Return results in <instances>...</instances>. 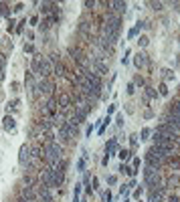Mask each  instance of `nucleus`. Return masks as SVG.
I'll use <instances>...</instances> for the list:
<instances>
[{"label":"nucleus","mask_w":180,"mask_h":202,"mask_svg":"<svg viewBox=\"0 0 180 202\" xmlns=\"http://www.w3.org/2000/svg\"><path fill=\"white\" fill-rule=\"evenodd\" d=\"M118 156H120V160H121V162H126L129 156H132V152H129V150H120V154H118Z\"/></svg>","instance_id":"4468645a"},{"label":"nucleus","mask_w":180,"mask_h":202,"mask_svg":"<svg viewBox=\"0 0 180 202\" xmlns=\"http://www.w3.org/2000/svg\"><path fill=\"white\" fill-rule=\"evenodd\" d=\"M136 85H144V79H142V77H140V75L136 77Z\"/></svg>","instance_id":"e433bc0d"},{"label":"nucleus","mask_w":180,"mask_h":202,"mask_svg":"<svg viewBox=\"0 0 180 202\" xmlns=\"http://www.w3.org/2000/svg\"><path fill=\"white\" fill-rule=\"evenodd\" d=\"M172 8H174V10H178V12H180V2H172Z\"/></svg>","instance_id":"c9c22d12"},{"label":"nucleus","mask_w":180,"mask_h":202,"mask_svg":"<svg viewBox=\"0 0 180 202\" xmlns=\"http://www.w3.org/2000/svg\"><path fill=\"white\" fill-rule=\"evenodd\" d=\"M166 202H180V200H178V196H168V200Z\"/></svg>","instance_id":"72a5a7b5"},{"label":"nucleus","mask_w":180,"mask_h":202,"mask_svg":"<svg viewBox=\"0 0 180 202\" xmlns=\"http://www.w3.org/2000/svg\"><path fill=\"white\" fill-rule=\"evenodd\" d=\"M162 200H164V192H158V190H152L150 192L148 202H162Z\"/></svg>","instance_id":"f8f14e48"},{"label":"nucleus","mask_w":180,"mask_h":202,"mask_svg":"<svg viewBox=\"0 0 180 202\" xmlns=\"http://www.w3.org/2000/svg\"><path fill=\"white\" fill-rule=\"evenodd\" d=\"M160 95H164V97L168 95V87H166V83H162V85H160Z\"/></svg>","instance_id":"5701e85b"},{"label":"nucleus","mask_w":180,"mask_h":202,"mask_svg":"<svg viewBox=\"0 0 180 202\" xmlns=\"http://www.w3.org/2000/svg\"><path fill=\"white\" fill-rule=\"evenodd\" d=\"M39 202H49V200H39Z\"/></svg>","instance_id":"ea45409f"},{"label":"nucleus","mask_w":180,"mask_h":202,"mask_svg":"<svg viewBox=\"0 0 180 202\" xmlns=\"http://www.w3.org/2000/svg\"><path fill=\"white\" fill-rule=\"evenodd\" d=\"M138 168H140V158H134V166H132V170L138 172Z\"/></svg>","instance_id":"bb28decb"},{"label":"nucleus","mask_w":180,"mask_h":202,"mask_svg":"<svg viewBox=\"0 0 180 202\" xmlns=\"http://www.w3.org/2000/svg\"><path fill=\"white\" fill-rule=\"evenodd\" d=\"M33 73H34V75H39L41 79H49V77H51V73H53L51 61L36 55V57H34V61H33Z\"/></svg>","instance_id":"f257e3e1"},{"label":"nucleus","mask_w":180,"mask_h":202,"mask_svg":"<svg viewBox=\"0 0 180 202\" xmlns=\"http://www.w3.org/2000/svg\"><path fill=\"white\" fill-rule=\"evenodd\" d=\"M14 126H16V123H14V117L6 115V117H4V129H6V131H10V129H14Z\"/></svg>","instance_id":"ddd939ff"},{"label":"nucleus","mask_w":180,"mask_h":202,"mask_svg":"<svg viewBox=\"0 0 180 202\" xmlns=\"http://www.w3.org/2000/svg\"><path fill=\"white\" fill-rule=\"evenodd\" d=\"M118 126H120V127L123 126V115H120V117H118Z\"/></svg>","instance_id":"58836bf2"},{"label":"nucleus","mask_w":180,"mask_h":202,"mask_svg":"<svg viewBox=\"0 0 180 202\" xmlns=\"http://www.w3.org/2000/svg\"><path fill=\"white\" fill-rule=\"evenodd\" d=\"M30 25H33V26H39V18L33 16V18H30Z\"/></svg>","instance_id":"473e14b6"},{"label":"nucleus","mask_w":180,"mask_h":202,"mask_svg":"<svg viewBox=\"0 0 180 202\" xmlns=\"http://www.w3.org/2000/svg\"><path fill=\"white\" fill-rule=\"evenodd\" d=\"M150 6H152L154 10H162V6H164V4H162V2H150Z\"/></svg>","instance_id":"aec40b11"},{"label":"nucleus","mask_w":180,"mask_h":202,"mask_svg":"<svg viewBox=\"0 0 180 202\" xmlns=\"http://www.w3.org/2000/svg\"><path fill=\"white\" fill-rule=\"evenodd\" d=\"M138 45H140V47H146L148 45V36H140V39H138Z\"/></svg>","instance_id":"412c9836"},{"label":"nucleus","mask_w":180,"mask_h":202,"mask_svg":"<svg viewBox=\"0 0 180 202\" xmlns=\"http://www.w3.org/2000/svg\"><path fill=\"white\" fill-rule=\"evenodd\" d=\"M166 186H168V188H180V176H176V174L170 176L166 180Z\"/></svg>","instance_id":"9b49d317"},{"label":"nucleus","mask_w":180,"mask_h":202,"mask_svg":"<svg viewBox=\"0 0 180 202\" xmlns=\"http://www.w3.org/2000/svg\"><path fill=\"white\" fill-rule=\"evenodd\" d=\"M83 170H85V160L81 158V160L77 162V172H83Z\"/></svg>","instance_id":"6ab92c4d"},{"label":"nucleus","mask_w":180,"mask_h":202,"mask_svg":"<svg viewBox=\"0 0 180 202\" xmlns=\"http://www.w3.org/2000/svg\"><path fill=\"white\" fill-rule=\"evenodd\" d=\"M36 186H26L22 184L20 186V198H25V200H36V190H34Z\"/></svg>","instance_id":"0eeeda50"},{"label":"nucleus","mask_w":180,"mask_h":202,"mask_svg":"<svg viewBox=\"0 0 180 202\" xmlns=\"http://www.w3.org/2000/svg\"><path fill=\"white\" fill-rule=\"evenodd\" d=\"M120 172H126L128 176H134V174H136V172L129 168V166H126V164H121V166H120Z\"/></svg>","instance_id":"2eb2a0df"},{"label":"nucleus","mask_w":180,"mask_h":202,"mask_svg":"<svg viewBox=\"0 0 180 202\" xmlns=\"http://www.w3.org/2000/svg\"><path fill=\"white\" fill-rule=\"evenodd\" d=\"M0 16H8V8L4 2H0Z\"/></svg>","instance_id":"f3484780"},{"label":"nucleus","mask_w":180,"mask_h":202,"mask_svg":"<svg viewBox=\"0 0 180 202\" xmlns=\"http://www.w3.org/2000/svg\"><path fill=\"white\" fill-rule=\"evenodd\" d=\"M142 192H144V188H138L136 192H134V198H140V196H142Z\"/></svg>","instance_id":"c756f323"},{"label":"nucleus","mask_w":180,"mask_h":202,"mask_svg":"<svg viewBox=\"0 0 180 202\" xmlns=\"http://www.w3.org/2000/svg\"><path fill=\"white\" fill-rule=\"evenodd\" d=\"M4 65H6V57L0 55V71H4Z\"/></svg>","instance_id":"a878e982"},{"label":"nucleus","mask_w":180,"mask_h":202,"mask_svg":"<svg viewBox=\"0 0 180 202\" xmlns=\"http://www.w3.org/2000/svg\"><path fill=\"white\" fill-rule=\"evenodd\" d=\"M25 53H33V45H26V47H25Z\"/></svg>","instance_id":"4c0bfd02"},{"label":"nucleus","mask_w":180,"mask_h":202,"mask_svg":"<svg viewBox=\"0 0 180 202\" xmlns=\"http://www.w3.org/2000/svg\"><path fill=\"white\" fill-rule=\"evenodd\" d=\"M107 6H112L115 12H123V10L128 8V4L126 2H120V0H113V2H107Z\"/></svg>","instance_id":"9d476101"},{"label":"nucleus","mask_w":180,"mask_h":202,"mask_svg":"<svg viewBox=\"0 0 180 202\" xmlns=\"http://www.w3.org/2000/svg\"><path fill=\"white\" fill-rule=\"evenodd\" d=\"M126 91H128V95H132V93L136 91V89H134V83H129V85H128V89H126Z\"/></svg>","instance_id":"7c9ffc66"},{"label":"nucleus","mask_w":180,"mask_h":202,"mask_svg":"<svg viewBox=\"0 0 180 202\" xmlns=\"http://www.w3.org/2000/svg\"><path fill=\"white\" fill-rule=\"evenodd\" d=\"M146 95H148V97H156L158 93H156V89H154V87H146Z\"/></svg>","instance_id":"a211bd4d"},{"label":"nucleus","mask_w":180,"mask_h":202,"mask_svg":"<svg viewBox=\"0 0 180 202\" xmlns=\"http://www.w3.org/2000/svg\"><path fill=\"white\" fill-rule=\"evenodd\" d=\"M129 143H132V148H136L138 146V135H129Z\"/></svg>","instance_id":"393cba45"},{"label":"nucleus","mask_w":180,"mask_h":202,"mask_svg":"<svg viewBox=\"0 0 180 202\" xmlns=\"http://www.w3.org/2000/svg\"><path fill=\"white\" fill-rule=\"evenodd\" d=\"M152 134V131H150V129H148V127H144V129H142V137H140V140H148V135Z\"/></svg>","instance_id":"4be33fe9"},{"label":"nucleus","mask_w":180,"mask_h":202,"mask_svg":"<svg viewBox=\"0 0 180 202\" xmlns=\"http://www.w3.org/2000/svg\"><path fill=\"white\" fill-rule=\"evenodd\" d=\"M164 73H166V81H170V79H174V73H172V71H168V69H166V71H164Z\"/></svg>","instance_id":"cd10ccee"},{"label":"nucleus","mask_w":180,"mask_h":202,"mask_svg":"<svg viewBox=\"0 0 180 202\" xmlns=\"http://www.w3.org/2000/svg\"><path fill=\"white\" fill-rule=\"evenodd\" d=\"M164 158H160L158 154H156L154 148H150V150L146 152V164H148V168H156V170H160L164 166Z\"/></svg>","instance_id":"f03ea898"},{"label":"nucleus","mask_w":180,"mask_h":202,"mask_svg":"<svg viewBox=\"0 0 180 202\" xmlns=\"http://www.w3.org/2000/svg\"><path fill=\"white\" fill-rule=\"evenodd\" d=\"M57 103H59L61 113H67V111L71 109V105H73V97H71L69 93H59V99H57Z\"/></svg>","instance_id":"39448f33"},{"label":"nucleus","mask_w":180,"mask_h":202,"mask_svg":"<svg viewBox=\"0 0 180 202\" xmlns=\"http://www.w3.org/2000/svg\"><path fill=\"white\" fill-rule=\"evenodd\" d=\"M109 121H112V119H109V115H107V117L103 119V123H101V126H99V134H103V131H105V127L109 126Z\"/></svg>","instance_id":"dca6fc26"},{"label":"nucleus","mask_w":180,"mask_h":202,"mask_svg":"<svg viewBox=\"0 0 180 202\" xmlns=\"http://www.w3.org/2000/svg\"><path fill=\"white\" fill-rule=\"evenodd\" d=\"M91 131H93V123H91V126H87V129H85V135H91Z\"/></svg>","instance_id":"2f4dec72"},{"label":"nucleus","mask_w":180,"mask_h":202,"mask_svg":"<svg viewBox=\"0 0 180 202\" xmlns=\"http://www.w3.org/2000/svg\"><path fill=\"white\" fill-rule=\"evenodd\" d=\"M123 202H128V200H123Z\"/></svg>","instance_id":"a19ab883"},{"label":"nucleus","mask_w":180,"mask_h":202,"mask_svg":"<svg viewBox=\"0 0 180 202\" xmlns=\"http://www.w3.org/2000/svg\"><path fill=\"white\" fill-rule=\"evenodd\" d=\"M144 182H146V186H150V188H154L156 184H160V174H158V170L156 168H148L144 170Z\"/></svg>","instance_id":"7ed1b4c3"},{"label":"nucleus","mask_w":180,"mask_h":202,"mask_svg":"<svg viewBox=\"0 0 180 202\" xmlns=\"http://www.w3.org/2000/svg\"><path fill=\"white\" fill-rule=\"evenodd\" d=\"M115 107H118V105H109V107H107V115H109V113H113V111H115Z\"/></svg>","instance_id":"f704fd0d"},{"label":"nucleus","mask_w":180,"mask_h":202,"mask_svg":"<svg viewBox=\"0 0 180 202\" xmlns=\"http://www.w3.org/2000/svg\"><path fill=\"white\" fill-rule=\"evenodd\" d=\"M95 4H97V2H93V0H85V6H87V8H93Z\"/></svg>","instance_id":"c85d7f7f"},{"label":"nucleus","mask_w":180,"mask_h":202,"mask_svg":"<svg viewBox=\"0 0 180 202\" xmlns=\"http://www.w3.org/2000/svg\"><path fill=\"white\" fill-rule=\"evenodd\" d=\"M134 63H136L138 69H142V67H146L150 61H148V55H146V53H138L136 57H134Z\"/></svg>","instance_id":"1a4fd4ad"},{"label":"nucleus","mask_w":180,"mask_h":202,"mask_svg":"<svg viewBox=\"0 0 180 202\" xmlns=\"http://www.w3.org/2000/svg\"><path fill=\"white\" fill-rule=\"evenodd\" d=\"M75 134H77V131H75L73 127L69 126L67 121H65L63 126H59V137H61V140H63V142H71V140H73V135H75Z\"/></svg>","instance_id":"423d86ee"},{"label":"nucleus","mask_w":180,"mask_h":202,"mask_svg":"<svg viewBox=\"0 0 180 202\" xmlns=\"http://www.w3.org/2000/svg\"><path fill=\"white\" fill-rule=\"evenodd\" d=\"M36 89H39V93H41V95H45V97H49V99H51V97H53V91H55V83H53V79H43L41 83L36 85Z\"/></svg>","instance_id":"20e7f679"},{"label":"nucleus","mask_w":180,"mask_h":202,"mask_svg":"<svg viewBox=\"0 0 180 202\" xmlns=\"http://www.w3.org/2000/svg\"><path fill=\"white\" fill-rule=\"evenodd\" d=\"M18 162H20V164H22V166H28V162H30V146H22V148H20V154H18Z\"/></svg>","instance_id":"6e6552de"},{"label":"nucleus","mask_w":180,"mask_h":202,"mask_svg":"<svg viewBox=\"0 0 180 202\" xmlns=\"http://www.w3.org/2000/svg\"><path fill=\"white\" fill-rule=\"evenodd\" d=\"M103 202H112V192H109V190L103 192Z\"/></svg>","instance_id":"b1692460"},{"label":"nucleus","mask_w":180,"mask_h":202,"mask_svg":"<svg viewBox=\"0 0 180 202\" xmlns=\"http://www.w3.org/2000/svg\"><path fill=\"white\" fill-rule=\"evenodd\" d=\"M178 41H180V36H178Z\"/></svg>","instance_id":"79ce46f5"}]
</instances>
